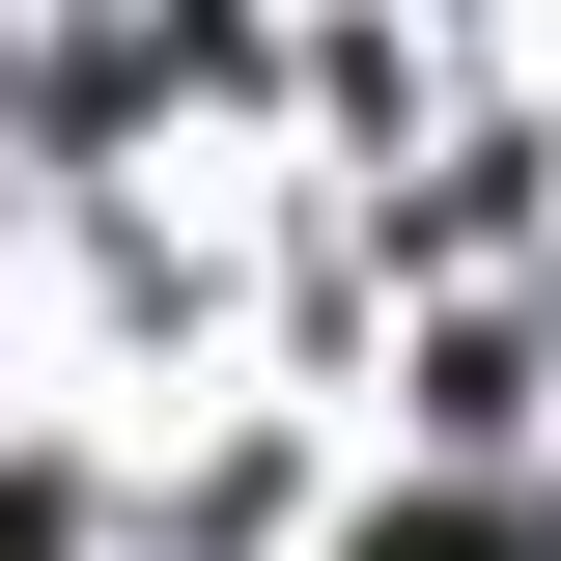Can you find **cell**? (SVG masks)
Here are the masks:
<instances>
[{
	"label": "cell",
	"mask_w": 561,
	"mask_h": 561,
	"mask_svg": "<svg viewBox=\"0 0 561 561\" xmlns=\"http://www.w3.org/2000/svg\"><path fill=\"white\" fill-rule=\"evenodd\" d=\"M365 561H561V534H505V505H421V534H365Z\"/></svg>",
	"instance_id": "1"
}]
</instances>
